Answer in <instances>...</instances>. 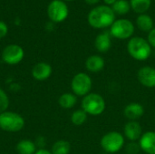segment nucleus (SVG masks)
I'll list each match as a JSON object with an SVG mask.
<instances>
[{
  "label": "nucleus",
  "mask_w": 155,
  "mask_h": 154,
  "mask_svg": "<svg viewBox=\"0 0 155 154\" xmlns=\"http://www.w3.org/2000/svg\"><path fill=\"white\" fill-rule=\"evenodd\" d=\"M138 81L145 87H155V68L151 66H143L139 69L137 74Z\"/></svg>",
  "instance_id": "nucleus-10"
},
{
  "label": "nucleus",
  "mask_w": 155,
  "mask_h": 154,
  "mask_svg": "<svg viewBox=\"0 0 155 154\" xmlns=\"http://www.w3.org/2000/svg\"><path fill=\"white\" fill-rule=\"evenodd\" d=\"M1 56L4 63L14 65L19 64L23 60L25 52L24 49L18 44H9L4 48Z\"/></svg>",
  "instance_id": "nucleus-9"
},
{
  "label": "nucleus",
  "mask_w": 155,
  "mask_h": 154,
  "mask_svg": "<svg viewBox=\"0 0 155 154\" xmlns=\"http://www.w3.org/2000/svg\"><path fill=\"white\" fill-rule=\"evenodd\" d=\"M84 1H85V3L88 4V5H95V4H97L100 0H84Z\"/></svg>",
  "instance_id": "nucleus-29"
},
{
  "label": "nucleus",
  "mask_w": 155,
  "mask_h": 154,
  "mask_svg": "<svg viewBox=\"0 0 155 154\" xmlns=\"http://www.w3.org/2000/svg\"><path fill=\"white\" fill-rule=\"evenodd\" d=\"M87 115L88 114L83 109L82 110H76L71 115V122L73 123V124H74L76 126H81L86 122Z\"/></svg>",
  "instance_id": "nucleus-23"
},
{
  "label": "nucleus",
  "mask_w": 155,
  "mask_h": 154,
  "mask_svg": "<svg viewBox=\"0 0 155 154\" xmlns=\"http://www.w3.org/2000/svg\"><path fill=\"white\" fill-rule=\"evenodd\" d=\"M129 54L137 61H145L152 54V46L149 42L139 36L132 37L127 44Z\"/></svg>",
  "instance_id": "nucleus-2"
},
{
  "label": "nucleus",
  "mask_w": 155,
  "mask_h": 154,
  "mask_svg": "<svg viewBox=\"0 0 155 154\" xmlns=\"http://www.w3.org/2000/svg\"><path fill=\"white\" fill-rule=\"evenodd\" d=\"M87 21L93 28L104 29L113 25L115 21V14L109 5H97L89 12Z\"/></svg>",
  "instance_id": "nucleus-1"
},
{
  "label": "nucleus",
  "mask_w": 155,
  "mask_h": 154,
  "mask_svg": "<svg viewBox=\"0 0 155 154\" xmlns=\"http://www.w3.org/2000/svg\"><path fill=\"white\" fill-rule=\"evenodd\" d=\"M136 25L138 28L143 32H150L153 27V20L152 16L147 14H141L136 19Z\"/></svg>",
  "instance_id": "nucleus-18"
},
{
  "label": "nucleus",
  "mask_w": 155,
  "mask_h": 154,
  "mask_svg": "<svg viewBox=\"0 0 155 154\" xmlns=\"http://www.w3.org/2000/svg\"><path fill=\"white\" fill-rule=\"evenodd\" d=\"M147 41L149 42V44H150L151 46H153V47H154L155 48V27L153 30H151V31L149 32Z\"/></svg>",
  "instance_id": "nucleus-25"
},
{
  "label": "nucleus",
  "mask_w": 155,
  "mask_h": 154,
  "mask_svg": "<svg viewBox=\"0 0 155 154\" xmlns=\"http://www.w3.org/2000/svg\"><path fill=\"white\" fill-rule=\"evenodd\" d=\"M65 1H73V0H65Z\"/></svg>",
  "instance_id": "nucleus-30"
},
{
  "label": "nucleus",
  "mask_w": 155,
  "mask_h": 154,
  "mask_svg": "<svg viewBox=\"0 0 155 154\" xmlns=\"http://www.w3.org/2000/svg\"><path fill=\"white\" fill-rule=\"evenodd\" d=\"M124 145V137L118 132H110L101 139V147L108 153L119 152Z\"/></svg>",
  "instance_id": "nucleus-6"
},
{
  "label": "nucleus",
  "mask_w": 155,
  "mask_h": 154,
  "mask_svg": "<svg viewBox=\"0 0 155 154\" xmlns=\"http://www.w3.org/2000/svg\"><path fill=\"white\" fill-rule=\"evenodd\" d=\"M76 102H77L76 95L73 93H64L58 99L59 105L64 109L73 108L76 104Z\"/></svg>",
  "instance_id": "nucleus-19"
},
{
  "label": "nucleus",
  "mask_w": 155,
  "mask_h": 154,
  "mask_svg": "<svg viewBox=\"0 0 155 154\" xmlns=\"http://www.w3.org/2000/svg\"><path fill=\"white\" fill-rule=\"evenodd\" d=\"M154 1H155V0H154Z\"/></svg>",
  "instance_id": "nucleus-31"
},
{
  "label": "nucleus",
  "mask_w": 155,
  "mask_h": 154,
  "mask_svg": "<svg viewBox=\"0 0 155 154\" xmlns=\"http://www.w3.org/2000/svg\"><path fill=\"white\" fill-rule=\"evenodd\" d=\"M52 66L45 62L38 63L34 65L32 69V76L35 80L43 82L47 80L52 74Z\"/></svg>",
  "instance_id": "nucleus-11"
},
{
  "label": "nucleus",
  "mask_w": 155,
  "mask_h": 154,
  "mask_svg": "<svg viewBox=\"0 0 155 154\" xmlns=\"http://www.w3.org/2000/svg\"><path fill=\"white\" fill-rule=\"evenodd\" d=\"M129 2L131 9L139 15L145 14L152 5V0H130Z\"/></svg>",
  "instance_id": "nucleus-20"
},
{
  "label": "nucleus",
  "mask_w": 155,
  "mask_h": 154,
  "mask_svg": "<svg viewBox=\"0 0 155 154\" xmlns=\"http://www.w3.org/2000/svg\"><path fill=\"white\" fill-rule=\"evenodd\" d=\"M140 148L147 154H155V132L143 133L139 142Z\"/></svg>",
  "instance_id": "nucleus-13"
},
{
  "label": "nucleus",
  "mask_w": 155,
  "mask_h": 154,
  "mask_svg": "<svg viewBox=\"0 0 155 154\" xmlns=\"http://www.w3.org/2000/svg\"><path fill=\"white\" fill-rule=\"evenodd\" d=\"M82 109L90 115H100L105 110V101L98 93H89L83 98Z\"/></svg>",
  "instance_id": "nucleus-4"
},
{
  "label": "nucleus",
  "mask_w": 155,
  "mask_h": 154,
  "mask_svg": "<svg viewBox=\"0 0 155 154\" xmlns=\"http://www.w3.org/2000/svg\"><path fill=\"white\" fill-rule=\"evenodd\" d=\"M71 151V144L67 141L59 140L55 142L52 146V153L53 154H69Z\"/></svg>",
  "instance_id": "nucleus-22"
},
{
  "label": "nucleus",
  "mask_w": 155,
  "mask_h": 154,
  "mask_svg": "<svg viewBox=\"0 0 155 154\" xmlns=\"http://www.w3.org/2000/svg\"><path fill=\"white\" fill-rule=\"evenodd\" d=\"M104 60L102 56L94 54L86 59L85 67L91 73H98L104 69Z\"/></svg>",
  "instance_id": "nucleus-16"
},
{
  "label": "nucleus",
  "mask_w": 155,
  "mask_h": 154,
  "mask_svg": "<svg viewBox=\"0 0 155 154\" xmlns=\"http://www.w3.org/2000/svg\"><path fill=\"white\" fill-rule=\"evenodd\" d=\"M35 154H53V153H52V152H50V151H48V150H46V149H39V150H37V151L35 152Z\"/></svg>",
  "instance_id": "nucleus-27"
},
{
  "label": "nucleus",
  "mask_w": 155,
  "mask_h": 154,
  "mask_svg": "<svg viewBox=\"0 0 155 154\" xmlns=\"http://www.w3.org/2000/svg\"><path fill=\"white\" fill-rule=\"evenodd\" d=\"M68 7L62 0H53L47 7V15L51 21L61 23L68 16Z\"/></svg>",
  "instance_id": "nucleus-8"
},
{
  "label": "nucleus",
  "mask_w": 155,
  "mask_h": 154,
  "mask_svg": "<svg viewBox=\"0 0 155 154\" xmlns=\"http://www.w3.org/2000/svg\"><path fill=\"white\" fill-rule=\"evenodd\" d=\"M103 1L104 2V4H105L106 5H109V6L111 5V6H112L117 0H103Z\"/></svg>",
  "instance_id": "nucleus-28"
},
{
  "label": "nucleus",
  "mask_w": 155,
  "mask_h": 154,
  "mask_svg": "<svg viewBox=\"0 0 155 154\" xmlns=\"http://www.w3.org/2000/svg\"><path fill=\"white\" fill-rule=\"evenodd\" d=\"M36 151L35 143L28 139L21 140L16 144V152L18 154H35Z\"/></svg>",
  "instance_id": "nucleus-17"
},
{
  "label": "nucleus",
  "mask_w": 155,
  "mask_h": 154,
  "mask_svg": "<svg viewBox=\"0 0 155 154\" xmlns=\"http://www.w3.org/2000/svg\"><path fill=\"white\" fill-rule=\"evenodd\" d=\"M144 113V108L138 103H131L124 110V116L129 121H136L140 119Z\"/></svg>",
  "instance_id": "nucleus-14"
},
{
  "label": "nucleus",
  "mask_w": 155,
  "mask_h": 154,
  "mask_svg": "<svg viewBox=\"0 0 155 154\" xmlns=\"http://www.w3.org/2000/svg\"><path fill=\"white\" fill-rule=\"evenodd\" d=\"M109 32L112 36L117 39L125 40L133 36L134 33V25L128 19H118L110 26Z\"/></svg>",
  "instance_id": "nucleus-5"
},
{
  "label": "nucleus",
  "mask_w": 155,
  "mask_h": 154,
  "mask_svg": "<svg viewBox=\"0 0 155 154\" xmlns=\"http://www.w3.org/2000/svg\"><path fill=\"white\" fill-rule=\"evenodd\" d=\"M92 79L91 77L85 74V73H78L76 74L71 82V88L73 91V93H74L76 96H83L90 93V91L92 89Z\"/></svg>",
  "instance_id": "nucleus-7"
},
{
  "label": "nucleus",
  "mask_w": 155,
  "mask_h": 154,
  "mask_svg": "<svg viewBox=\"0 0 155 154\" xmlns=\"http://www.w3.org/2000/svg\"><path fill=\"white\" fill-rule=\"evenodd\" d=\"M111 34L110 32H103L99 34L95 40H94V46L97 51L100 53H106L110 50L112 45V40H111Z\"/></svg>",
  "instance_id": "nucleus-15"
},
{
  "label": "nucleus",
  "mask_w": 155,
  "mask_h": 154,
  "mask_svg": "<svg viewBox=\"0 0 155 154\" xmlns=\"http://www.w3.org/2000/svg\"><path fill=\"white\" fill-rule=\"evenodd\" d=\"M7 31H8V28H7L6 24H5L4 22L0 21V39L6 35Z\"/></svg>",
  "instance_id": "nucleus-26"
},
{
  "label": "nucleus",
  "mask_w": 155,
  "mask_h": 154,
  "mask_svg": "<svg viewBox=\"0 0 155 154\" xmlns=\"http://www.w3.org/2000/svg\"><path fill=\"white\" fill-rule=\"evenodd\" d=\"M124 133L125 137L132 141L135 142L137 140H140L143 135V129L140 125V123L136 121H129L124 128Z\"/></svg>",
  "instance_id": "nucleus-12"
},
{
  "label": "nucleus",
  "mask_w": 155,
  "mask_h": 154,
  "mask_svg": "<svg viewBox=\"0 0 155 154\" xmlns=\"http://www.w3.org/2000/svg\"><path fill=\"white\" fill-rule=\"evenodd\" d=\"M25 119L17 113L5 111L0 113V129L7 133H17L25 127Z\"/></svg>",
  "instance_id": "nucleus-3"
},
{
  "label": "nucleus",
  "mask_w": 155,
  "mask_h": 154,
  "mask_svg": "<svg viewBox=\"0 0 155 154\" xmlns=\"http://www.w3.org/2000/svg\"><path fill=\"white\" fill-rule=\"evenodd\" d=\"M9 107V98L6 93L0 87V113L7 111Z\"/></svg>",
  "instance_id": "nucleus-24"
},
{
  "label": "nucleus",
  "mask_w": 155,
  "mask_h": 154,
  "mask_svg": "<svg viewBox=\"0 0 155 154\" xmlns=\"http://www.w3.org/2000/svg\"><path fill=\"white\" fill-rule=\"evenodd\" d=\"M111 7L113 11L114 12V14L119 15H126L131 10L130 2L127 0H117Z\"/></svg>",
  "instance_id": "nucleus-21"
}]
</instances>
